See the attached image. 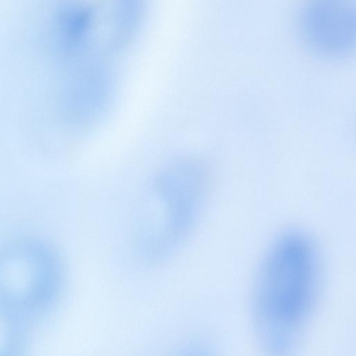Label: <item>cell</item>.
<instances>
[{
  "mask_svg": "<svg viewBox=\"0 0 356 356\" xmlns=\"http://www.w3.org/2000/svg\"><path fill=\"white\" fill-rule=\"evenodd\" d=\"M316 248L305 233L280 235L266 252L254 293V323L264 356H289L314 301L318 277Z\"/></svg>",
  "mask_w": 356,
  "mask_h": 356,
  "instance_id": "6da1fadb",
  "label": "cell"
},
{
  "mask_svg": "<svg viewBox=\"0 0 356 356\" xmlns=\"http://www.w3.org/2000/svg\"><path fill=\"white\" fill-rule=\"evenodd\" d=\"M208 186L207 168L192 159L173 162L157 174L142 236L143 254L148 260L165 259L180 247L200 214Z\"/></svg>",
  "mask_w": 356,
  "mask_h": 356,
  "instance_id": "7a4b0ae2",
  "label": "cell"
},
{
  "mask_svg": "<svg viewBox=\"0 0 356 356\" xmlns=\"http://www.w3.org/2000/svg\"><path fill=\"white\" fill-rule=\"evenodd\" d=\"M1 296L7 303L37 305L51 300L63 282V266L55 250L37 237L12 239L1 252Z\"/></svg>",
  "mask_w": 356,
  "mask_h": 356,
  "instance_id": "3957f363",
  "label": "cell"
},
{
  "mask_svg": "<svg viewBox=\"0 0 356 356\" xmlns=\"http://www.w3.org/2000/svg\"><path fill=\"white\" fill-rule=\"evenodd\" d=\"M297 33L312 54L328 60L356 54V1L310 0L296 16Z\"/></svg>",
  "mask_w": 356,
  "mask_h": 356,
  "instance_id": "277c9868",
  "label": "cell"
},
{
  "mask_svg": "<svg viewBox=\"0 0 356 356\" xmlns=\"http://www.w3.org/2000/svg\"><path fill=\"white\" fill-rule=\"evenodd\" d=\"M55 33L58 43L66 49L83 46L90 36L93 12L87 6L74 4L58 8L56 13Z\"/></svg>",
  "mask_w": 356,
  "mask_h": 356,
  "instance_id": "5b68a950",
  "label": "cell"
},
{
  "mask_svg": "<svg viewBox=\"0 0 356 356\" xmlns=\"http://www.w3.org/2000/svg\"><path fill=\"white\" fill-rule=\"evenodd\" d=\"M349 124H350L349 129H350V134L353 136V138L356 140V108L352 114Z\"/></svg>",
  "mask_w": 356,
  "mask_h": 356,
  "instance_id": "8992f818",
  "label": "cell"
}]
</instances>
